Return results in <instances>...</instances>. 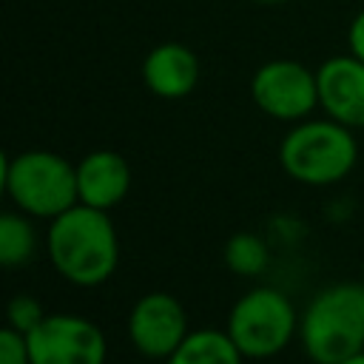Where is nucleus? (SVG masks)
<instances>
[{
    "mask_svg": "<svg viewBox=\"0 0 364 364\" xmlns=\"http://www.w3.org/2000/svg\"><path fill=\"white\" fill-rule=\"evenodd\" d=\"M46 250L51 267L77 287L105 284L119 264V239L108 210L82 202L51 219Z\"/></svg>",
    "mask_w": 364,
    "mask_h": 364,
    "instance_id": "1",
    "label": "nucleus"
},
{
    "mask_svg": "<svg viewBox=\"0 0 364 364\" xmlns=\"http://www.w3.org/2000/svg\"><path fill=\"white\" fill-rule=\"evenodd\" d=\"M299 341L313 364H338L364 350V284L318 290L299 318Z\"/></svg>",
    "mask_w": 364,
    "mask_h": 364,
    "instance_id": "2",
    "label": "nucleus"
},
{
    "mask_svg": "<svg viewBox=\"0 0 364 364\" xmlns=\"http://www.w3.org/2000/svg\"><path fill=\"white\" fill-rule=\"evenodd\" d=\"M358 159V142L353 128L330 117H307L293 122L279 145V162L284 173L301 185L324 188L341 182Z\"/></svg>",
    "mask_w": 364,
    "mask_h": 364,
    "instance_id": "3",
    "label": "nucleus"
},
{
    "mask_svg": "<svg viewBox=\"0 0 364 364\" xmlns=\"http://www.w3.org/2000/svg\"><path fill=\"white\" fill-rule=\"evenodd\" d=\"M3 193L11 205L37 219H54L80 202L77 165L43 148L3 156Z\"/></svg>",
    "mask_w": 364,
    "mask_h": 364,
    "instance_id": "4",
    "label": "nucleus"
},
{
    "mask_svg": "<svg viewBox=\"0 0 364 364\" xmlns=\"http://www.w3.org/2000/svg\"><path fill=\"white\" fill-rule=\"evenodd\" d=\"M293 301L276 287H250L228 313V333L245 358L279 355L299 333Z\"/></svg>",
    "mask_w": 364,
    "mask_h": 364,
    "instance_id": "5",
    "label": "nucleus"
},
{
    "mask_svg": "<svg viewBox=\"0 0 364 364\" xmlns=\"http://www.w3.org/2000/svg\"><path fill=\"white\" fill-rule=\"evenodd\" d=\"M250 100L262 114L273 119L282 122L307 119L318 108L316 71L290 57L267 60L250 77Z\"/></svg>",
    "mask_w": 364,
    "mask_h": 364,
    "instance_id": "6",
    "label": "nucleus"
},
{
    "mask_svg": "<svg viewBox=\"0 0 364 364\" xmlns=\"http://www.w3.org/2000/svg\"><path fill=\"white\" fill-rule=\"evenodd\" d=\"M31 364H105V333L85 316L48 313L28 336Z\"/></svg>",
    "mask_w": 364,
    "mask_h": 364,
    "instance_id": "7",
    "label": "nucleus"
},
{
    "mask_svg": "<svg viewBox=\"0 0 364 364\" xmlns=\"http://www.w3.org/2000/svg\"><path fill=\"white\" fill-rule=\"evenodd\" d=\"M188 333L182 301L165 290L139 296L128 313V341L145 358H168Z\"/></svg>",
    "mask_w": 364,
    "mask_h": 364,
    "instance_id": "8",
    "label": "nucleus"
},
{
    "mask_svg": "<svg viewBox=\"0 0 364 364\" xmlns=\"http://www.w3.org/2000/svg\"><path fill=\"white\" fill-rule=\"evenodd\" d=\"M318 108L324 117L347 125L364 128V63L358 57L333 54L316 68Z\"/></svg>",
    "mask_w": 364,
    "mask_h": 364,
    "instance_id": "9",
    "label": "nucleus"
},
{
    "mask_svg": "<svg viewBox=\"0 0 364 364\" xmlns=\"http://www.w3.org/2000/svg\"><path fill=\"white\" fill-rule=\"evenodd\" d=\"M202 77V63L193 48L182 43H159L142 60V82L159 100L188 97Z\"/></svg>",
    "mask_w": 364,
    "mask_h": 364,
    "instance_id": "10",
    "label": "nucleus"
},
{
    "mask_svg": "<svg viewBox=\"0 0 364 364\" xmlns=\"http://www.w3.org/2000/svg\"><path fill=\"white\" fill-rule=\"evenodd\" d=\"M131 191V165L122 154L100 148L77 162V196L82 205L111 210Z\"/></svg>",
    "mask_w": 364,
    "mask_h": 364,
    "instance_id": "11",
    "label": "nucleus"
},
{
    "mask_svg": "<svg viewBox=\"0 0 364 364\" xmlns=\"http://www.w3.org/2000/svg\"><path fill=\"white\" fill-rule=\"evenodd\" d=\"M242 350L228 330L205 327L191 330L182 344L165 358V364H242Z\"/></svg>",
    "mask_w": 364,
    "mask_h": 364,
    "instance_id": "12",
    "label": "nucleus"
},
{
    "mask_svg": "<svg viewBox=\"0 0 364 364\" xmlns=\"http://www.w3.org/2000/svg\"><path fill=\"white\" fill-rule=\"evenodd\" d=\"M37 253V230L23 210H6L0 216V262L20 267Z\"/></svg>",
    "mask_w": 364,
    "mask_h": 364,
    "instance_id": "13",
    "label": "nucleus"
},
{
    "mask_svg": "<svg viewBox=\"0 0 364 364\" xmlns=\"http://www.w3.org/2000/svg\"><path fill=\"white\" fill-rule=\"evenodd\" d=\"M222 259L236 276H262L270 264V247L264 245L262 236L242 230L225 242Z\"/></svg>",
    "mask_w": 364,
    "mask_h": 364,
    "instance_id": "14",
    "label": "nucleus"
},
{
    "mask_svg": "<svg viewBox=\"0 0 364 364\" xmlns=\"http://www.w3.org/2000/svg\"><path fill=\"white\" fill-rule=\"evenodd\" d=\"M46 316H48L46 307H43L40 299H34L31 293H17V296H11V301H9V307H6V324L14 327V330L23 333V336H28Z\"/></svg>",
    "mask_w": 364,
    "mask_h": 364,
    "instance_id": "15",
    "label": "nucleus"
},
{
    "mask_svg": "<svg viewBox=\"0 0 364 364\" xmlns=\"http://www.w3.org/2000/svg\"><path fill=\"white\" fill-rule=\"evenodd\" d=\"M0 364H31L26 336L9 324L0 330Z\"/></svg>",
    "mask_w": 364,
    "mask_h": 364,
    "instance_id": "16",
    "label": "nucleus"
},
{
    "mask_svg": "<svg viewBox=\"0 0 364 364\" xmlns=\"http://www.w3.org/2000/svg\"><path fill=\"white\" fill-rule=\"evenodd\" d=\"M347 51L364 63V9L350 20V28H347Z\"/></svg>",
    "mask_w": 364,
    "mask_h": 364,
    "instance_id": "17",
    "label": "nucleus"
},
{
    "mask_svg": "<svg viewBox=\"0 0 364 364\" xmlns=\"http://www.w3.org/2000/svg\"><path fill=\"white\" fill-rule=\"evenodd\" d=\"M338 364H364V350L355 353V355H350V358H344V361H338Z\"/></svg>",
    "mask_w": 364,
    "mask_h": 364,
    "instance_id": "18",
    "label": "nucleus"
},
{
    "mask_svg": "<svg viewBox=\"0 0 364 364\" xmlns=\"http://www.w3.org/2000/svg\"><path fill=\"white\" fill-rule=\"evenodd\" d=\"M250 3H259V6H279V3H287V0H250Z\"/></svg>",
    "mask_w": 364,
    "mask_h": 364,
    "instance_id": "19",
    "label": "nucleus"
},
{
    "mask_svg": "<svg viewBox=\"0 0 364 364\" xmlns=\"http://www.w3.org/2000/svg\"><path fill=\"white\" fill-rule=\"evenodd\" d=\"M361 284H364V262H361Z\"/></svg>",
    "mask_w": 364,
    "mask_h": 364,
    "instance_id": "20",
    "label": "nucleus"
}]
</instances>
